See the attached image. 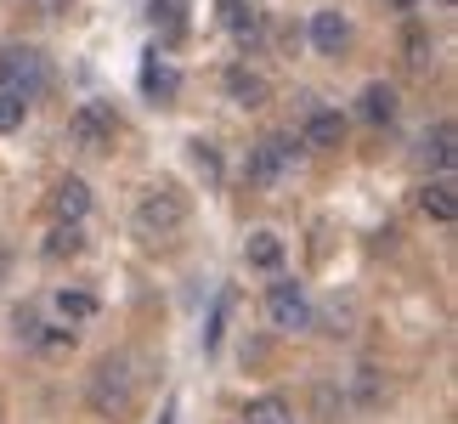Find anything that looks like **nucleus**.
<instances>
[{
    "mask_svg": "<svg viewBox=\"0 0 458 424\" xmlns=\"http://www.w3.org/2000/svg\"><path fill=\"white\" fill-rule=\"evenodd\" d=\"M46 80H51L46 57L34 46H0V91H6V97H17L29 108V102L46 91Z\"/></svg>",
    "mask_w": 458,
    "mask_h": 424,
    "instance_id": "f257e3e1",
    "label": "nucleus"
},
{
    "mask_svg": "<svg viewBox=\"0 0 458 424\" xmlns=\"http://www.w3.org/2000/svg\"><path fill=\"white\" fill-rule=\"evenodd\" d=\"M182 221H187V199L175 187H148L136 199V233L142 238H170L182 233Z\"/></svg>",
    "mask_w": 458,
    "mask_h": 424,
    "instance_id": "f03ea898",
    "label": "nucleus"
},
{
    "mask_svg": "<svg viewBox=\"0 0 458 424\" xmlns=\"http://www.w3.org/2000/svg\"><path fill=\"white\" fill-rule=\"evenodd\" d=\"M68 141H74L80 153H108L114 148V114L102 108V102L74 108V114H68Z\"/></svg>",
    "mask_w": 458,
    "mask_h": 424,
    "instance_id": "7ed1b4c3",
    "label": "nucleus"
},
{
    "mask_svg": "<svg viewBox=\"0 0 458 424\" xmlns=\"http://www.w3.org/2000/svg\"><path fill=\"white\" fill-rule=\"evenodd\" d=\"M91 402H97L102 413H125L131 408V357H108V362L97 368Z\"/></svg>",
    "mask_w": 458,
    "mask_h": 424,
    "instance_id": "20e7f679",
    "label": "nucleus"
},
{
    "mask_svg": "<svg viewBox=\"0 0 458 424\" xmlns=\"http://www.w3.org/2000/svg\"><path fill=\"white\" fill-rule=\"evenodd\" d=\"M294 148H301V141H294V136H277V131H272V136H260L255 148H250V182H255V187H272L277 175L289 170Z\"/></svg>",
    "mask_w": 458,
    "mask_h": 424,
    "instance_id": "39448f33",
    "label": "nucleus"
},
{
    "mask_svg": "<svg viewBox=\"0 0 458 424\" xmlns=\"http://www.w3.org/2000/svg\"><path fill=\"white\" fill-rule=\"evenodd\" d=\"M267 317H272V328H284V334L306 328V323H311V300H306V289H301V283H272Z\"/></svg>",
    "mask_w": 458,
    "mask_h": 424,
    "instance_id": "423d86ee",
    "label": "nucleus"
},
{
    "mask_svg": "<svg viewBox=\"0 0 458 424\" xmlns=\"http://www.w3.org/2000/svg\"><path fill=\"white\" fill-rule=\"evenodd\" d=\"M85 209H91V187H85L80 175H68V182L51 187V216H57V226H80Z\"/></svg>",
    "mask_w": 458,
    "mask_h": 424,
    "instance_id": "0eeeda50",
    "label": "nucleus"
},
{
    "mask_svg": "<svg viewBox=\"0 0 458 424\" xmlns=\"http://www.w3.org/2000/svg\"><path fill=\"white\" fill-rule=\"evenodd\" d=\"M226 97H233L238 108H260V102L272 97V85H267V74H255V68L233 63V68H226Z\"/></svg>",
    "mask_w": 458,
    "mask_h": 424,
    "instance_id": "6e6552de",
    "label": "nucleus"
},
{
    "mask_svg": "<svg viewBox=\"0 0 458 424\" xmlns=\"http://www.w3.org/2000/svg\"><path fill=\"white\" fill-rule=\"evenodd\" d=\"M311 46L323 51V57H340V51L351 46V23L340 12H317L311 17Z\"/></svg>",
    "mask_w": 458,
    "mask_h": 424,
    "instance_id": "1a4fd4ad",
    "label": "nucleus"
},
{
    "mask_svg": "<svg viewBox=\"0 0 458 424\" xmlns=\"http://www.w3.org/2000/svg\"><path fill=\"white\" fill-rule=\"evenodd\" d=\"M142 91L158 97V102H170L175 91H182V74H175V68L158 57V51H148V57H142Z\"/></svg>",
    "mask_w": 458,
    "mask_h": 424,
    "instance_id": "9d476101",
    "label": "nucleus"
},
{
    "mask_svg": "<svg viewBox=\"0 0 458 424\" xmlns=\"http://www.w3.org/2000/svg\"><path fill=\"white\" fill-rule=\"evenodd\" d=\"M419 209H425L430 221H458V192H453V182L442 175V182H425V192H419Z\"/></svg>",
    "mask_w": 458,
    "mask_h": 424,
    "instance_id": "9b49d317",
    "label": "nucleus"
},
{
    "mask_svg": "<svg viewBox=\"0 0 458 424\" xmlns=\"http://www.w3.org/2000/svg\"><path fill=\"white\" fill-rule=\"evenodd\" d=\"M243 255H250V267H260V272H277V267H284V238H277V233H250V243H243Z\"/></svg>",
    "mask_w": 458,
    "mask_h": 424,
    "instance_id": "f8f14e48",
    "label": "nucleus"
},
{
    "mask_svg": "<svg viewBox=\"0 0 458 424\" xmlns=\"http://www.w3.org/2000/svg\"><path fill=\"white\" fill-rule=\"evenodd\" d=\"M340 136H345V119L334 108H317L306 119V141H311V148H340Z\"/></svg>",
    "mask_w": 458,
    "mask_h": 424,
    "instance_id": "ddd939ff",
    "label": "nucleus"
},
{
    "mask_svg": "<svg viewBox=\"0 0 458 424\" xmlns=\"http://www.w3.org/2000/svg\"><path fill=\"white\" fill-rule=\"evenodd\" d=\"M453 125L442 119V125H430L425 131V165H436V170H453V158H458V148H453Z\"/></svg>",
    "mask_w": 458,
    "mask_h": 424,
    "instance_id": "4468645a",
    "label": "nucleus"
},
{
    "mask_svg": "<svg viewBox=\"0 0 458 424\" xmlns=\"http://www.w3.org/2000/svg\"><path fill=\"white\" fill-rule=\"evenodd\" d=\"M243 424H294V408L284 396H255L250 408H243Z\"/></svg>",
    "mask_w": 458,
    "mask_h": 424,
    "instance_id": "2eb2a0df",
    "label": "nucleus"
},
{
    "mask_svg": "<svg viewBox=\"0 0 458 424\" xmlns=\"http://www.w3.org/2000/svg\"><path fill=\"white\" fill-rule=\"evenodd\" d=\"M391 114H396V91H391V85H368V91H362V119L385 125Z\"/></svg>",
    "mask_w": 458,
    "mask_h": 424,
    "instance_id": "dca6fc26",
    "label": "nucleus"
},
{
    "mask_svg": "<svg viewBox=\"0 0 458 424\" xmlns=\"http://www.w3.org/2000/svg\"><path fill=\"white\" fill-rule=\"evenodd\" d=\"M57 311L68 317V323H85V317H97V294H85V289H57Z\"/></svg>",
    "mask_w": 458,
    "mask_h": 424,
    "instance_id": "f3484780",
    "label": "nucleus"
},
{
    "mask_svg": "<svg viewBox=\"0 0 458 424\" xmlns=\"http://www.w3.org/2000/svg\"><path fill=\"white\" fill-rule=\"evenodd\" d=\"M221 23L233 29L238 40H250V34H255V12L243 6V0H221Z\"/></svg>",
    "mask_w": 458,
    "mask_h": 424,
    "instance_id": "a211bd4d",
    "label": "nucleus"
},
{
    "mask_svg": "<svg viewBox=\"0 0 458 424\" xmlns=\"http://www.w3.org/2000/svg\"><path fill=\"white\" fill-rule=\"evenodd\" d=\"M80 250H85L80 226H57V233L46 238V255H51V260H63V255H80Z\"/></svg>",
    "mask_w": 458,
    "mask_h": 424,
    "instance_id": "6ab92c4d",
    "label": "nucleus"
},
{
    "mask_svg": "<svg viewBox=\"0 0 458 424\" xmlns=\"http://www.w3.org/2000/svg\"><path fill=\"white\" fill-rule=\"evenodd\" d=\"M182 6H187V0H153L148 12H153V23H165L175 34V29H182Z\"/></svg>",
    "mask_w": 458,
    "mask_h": 424,
    "instance_id": "aec40b11",
    "label": "nucleus"
},
{
    "mask_svg": "<svg viewBox=\"0 0 458 424\" xmlns=\"http://www.w3.org/2000/svg\"><path fill=\"white\" fill-rule=\"evenodd\" d=\"M23 102H17V97H6V91H0V136H6V131H17V125H23Z\"/></svg>",
    "mask_w": 458,
    "mask_h": 424,
    "instance_id": "412c9836",
    "label": "nucleus"
},
{
    "mask_svg": "<svg viewBox=\"0 0 458 424\" xmlns=\"http://www.w3.org/2000/svg\"><path fill=\"white\" fill-rule=\"evenodd\" d=\"M34 345H46V351H74V328H46Z\"/></svg>",
    "mask_w": 458,
    "mask_h": 424,
    "instance_id": "4be33fe9",
    "label": "nucleus"
},
{
    "mask_svg": "<svg viewBox=\"0 0 458 424\" xmlns=\"http://www.w3.org/2000/svg\"><path fill=\"white\" fill-rule=\"evenodd\" d=\"M192 158H199V170H204V175H221V158L209 153V141H192Z\"/></svg>",
    "mask_w": 458,
    "mask_h": 424,
    "instance_id": "5701e85b",
    "label": "nucleus"
},
{
    "mask_svg": "<svg viewBox=\"0 0 458 424\" xmlns=\"http://www.w3.org/2000/svg\"><path fill=\"white\" fill-rule=\"evenodd\" d=\"M408 51H413V57H408L413 68H425V63H430V40H425V34H419V29L408 34Z\"/></svg>",
    "mask_w": 458,
    "mask_h": 424,
    "instance_id": "b1692460",
    "label": "nucleus"
},
{
    "mask_svg": "<svg viewBox=\"0 0 458 424\" xmlns=\"http://www.w3.org/2000/svg\"><path fill=\"white\" fill-rule=\"evenodd\" d=\"M12 323H17V340H40V323H34V311H17Z\"/></svg>",
    "mask_w": 458,
    "mask_h": 424,
    "instance_id": "393cba45",
    "label": "nucleus"
},
{
    "mask_svg": "<svg viewBox=\"0 0 458 424\" xmlns=\"http://www.w3.org/2000/svg\"><path fill=\"white\" fill-rule=\"evenodd\" d=\"M419 6V0H391V12H413Z\"/></svg>",
    "mask_w": 458,
    "mask_h": 424,
    "instance_id": "a878e982",
    "label": "nucleus"
},
{
    "mask_svg": "<svg viewBox=\"0 0 458 424\" xmlns=\"http://www.w3.org/2000/svg\"><path fill=\"white\" fill-rule=\"evenodd\" d=\"M6 272H12V255H6V250H0V277H6Z\"/></svg>",
    "mask_w": 458,
    "mask_h": 424,
    "instance_id": "bb28decb",
    "label": "nucleus"
}]
</instances>
